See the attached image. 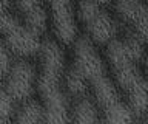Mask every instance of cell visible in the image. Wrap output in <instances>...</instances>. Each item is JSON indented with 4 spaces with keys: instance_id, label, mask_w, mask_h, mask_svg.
<instances>
[{
    "instance_id": "1",
    "label": "cell",
    "mask_w": 148,
    "mask_h": 124,
    "mask_svg": "<svg viewBox=\"0 0 148 124\" xmlns=\"http://www.w3.org/2000/svg\"><path fill=\"white\" fill-rule=\"evenodd\" d=\"M113 82L127 98V104L136 116L147 109V81L143 76V42L130 34L128 37H114L106 44Z\"/></svg>"
},
{
    "instance_id": "2",
    "label": "cell",
    "mask_w": 148,
    "mask_h": 124,
    "mask_svg": "<svg viewBox=\"0 0 148 124\" xmlns=\"http://www.w3.org/2000/svg\"><path fill=\"white\" fill-rule=\"evenodd\" d=\"M36 87L45 124H69V103L63 89L65 54L56 40L42 42Z\"/></svg>"
},
{
    "instance_id": "3",
    "label": "cell",
    "mask_w": 148,
    "mask_h": 124,
    "mask_svg": "<svg viewBox=\"0 0 148 124\" xmlns=\"http://www.w3.org/2000/svg\"><path fill=\"white\" fill-rule=\"evenodd\" d=\"M76 20L86 31V37L94 45H106L117 37V25L113 16L94 0H77L74 3Z\"/></svg>"
},
{
    "instance_id": "4",
    "label": "cell",
    "mask_w": 148,
    "mask_h": 124,
    "mask_svg": "<svg viewBox=\"0 0 148 124\" xmlns=\"http://www.w3.org/2000/svg\"><path fill=\"white\" fill-rule=\"evenodd\" d=\"M51 16V26L59 45H73L77 39V20L74 0H43Z\"/></svg>"
},
{
    "instance_id": "5",
    "label": "cell",
    "mask_w": 148,
    "mask_h": 124,
    "mask_svg": "<svg viewBox=\"0 0 148 124\" xmlns=\"http://www.w3.org/2000/svg\"><path fill=\"white\" fill-rule=\"evenodd\" d=\"M37 79V70L29 61L20 59V61L11 64L6 78H5V87L3 90L9 95L14 103L20 101L25 103L31 98L32 91L36 87Z\"/></svg>"
},
{
    "instance_id": "6",
    "label": "cell",
    "mask_w": 148,
    "mask_h": 124,
    "mask_svg": "<svg viewBox=\"0 0 148 124\" xmlns=\"http://www.w3.org/2000/svg\"><path fill=\"white\" fill-rule=\"evenodd\" d=\"M116 16L131 30V36L145 42L147 39V5L145 0H111Z\"/></svg>"
},
{
    "instance_id": "7",
    "label": "cell",
    "mask_w": 148,
    "mask_h": 124,
    "mask_svg": "<svg viewBox=\"0 0 148 124\" xmlns=\"http://www.w3.org/2000/svg\"><path fill=\"white\" fill-rule=\"evenodd\" d=\"M18 20L36 36H40L48 28V11L43 0H14Z\"/></svg>"
},
{
    "instance_id": "8",
    "label": "cell",
    "mask_w": 148,
    "mask_h": 124,
    "mask_svg": "<svg viewBox=\"0 0 148 124\" xmlns=\"http://www.w3.org/2000/svg\"><path fill=\"white\" fill-rule=\"evenodd\" d=\"M69 124H102L99 109L88 96H80L69 112Z\"/></svg>"
},
{
    "instance_id": "9",
    "label": "cell",
    "mask_w": 148,
    "mask_h": 124,
    "mask_svg": "<svg viewBox=\"0 0 148 124\" xmlns=\"http://www.w3.org/2000/svg\"><path fill=\"white\" fill-rule=\"evenodd\" d=\"M14 124H45L43 112L39 104V101L28 99L22 103L20 109L16 112Z\"/></svg>"
},
{
    "instance_id": "10",
    "label": "cell",
    "mask_w": 148,
    "mask_h": 124,
    "mask_svg": "<svg viewBox=\"0 0 148 124\" xmlns=\"http://www.w3.org/2000/svg\"><path fill=\"white\" fill-rule=\"evenodd\" d=\"M11 51L8 50V47L5 45L2 40H0V81L5 79L11 68Z\"/></svg>"
},
{
    "instance_id": "11",
    "label": "cell",
    "mask_w": 148,
    "mask_h": 124,
    "mask_svg": "<svg viewBox=\"0 0 148 124\" xmlns=\"http://www.w3.org/2000/svg\"><path fill=\"white\" fill-rule=\"evenodd\" d=\"M94 2H97L99 5H108V3H111V0H94Z\"/></svg>"
},
{
    "instance_id": "12",
    "label": "cell",
    "mask_w": 148,
    "mask_h": 124,
    "mask_svg": "<svg viewBox=\"0 0 148 124\" xmlns=\"http://www.w3.org/2000/svg\"><path fill=\"white\" fill-rule=\"evenodd\" d=\"M0 124H8V119H5V118H0Z\"/></svg>"
}]
</instances>
